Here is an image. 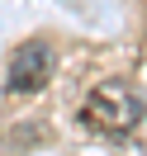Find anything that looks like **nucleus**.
<instances>
[{
	"instance_id": "f257e3e1",
	"label": "nucleus",
	"mask_w": 147,
	"mask_h": 156,
	"mask_svg": "<svg viewBox=\"0 0 147 156\" xmlns=\"http://www.w3.org/2000/svg\"><path fill=\"white\" fill-rule=\"evenodd\" d=\"M142 118H147L142 99H138L123 80H100L86 95V104H81V123L95 128V133H105V137H128Z\"/></svg>"
},
{
	"instance_id": "f03ea898",
	"label": "nucleus",
	"mask_w": 147,
	"mask_h": 156,
	"mask_svg": "<svg viewBox=\"0 0 147 156\" xmlns=\"http://www.w3.org/2000/svg\"><path fill=\"white\" fill-rule=\"evenodd\" d=\"M52 66H57L52 43H43V38L19 43V48L10 52V66H5V90H10V95H38V90H48Z\"/></svg>"
}]
</instances>
